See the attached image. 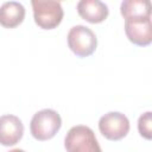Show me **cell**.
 Returning <instances> with one entry per match:
<instances>
[{
	"mask_svg": "<svg viewBox=\"0 0 152 152\" xmlns=\"http://www.w3.org/2000/svg\"><path fill=\"white\" fill-rule=\"evenodd\" d=\"M62 127L61 115L53 109H42L37 112L30 124V131L36 140H50Z\"/></svg>",
	"mask_w": 152,
	"mask_h": 152,
	"instance_id": "1",
	"label": "cell"
},
{
	"mask_svg": "<svg viewBox=\"0 0 152 152\" xmlns=\"http://www.w3.org/2000/svg\"><path fill=\"white\" fill-rule=\"evenodd\" d=\"M64 147L66 152H102L94 131L84 125L74 126L68 131Z\"/></svg>",
	"mask_w": 152,
	"mask_h": 152,
	"instance_id": "2",
	"label": "cell"
},
{
	"mask_svg": "<svg viewBox=\"0 0 152 152\" xmlns=\"http://www.w3.org/2000/svg\"><path fill=\"white\" fill-rule=\"evenodd\" d=\"M33 18L36 25L43 30L56 28L64 15L62 5L59 1L55 0H32Z\"/></svg>",
	"mask_w": 152,
	"mask_h": 152,
	"instance_id": "3",
	"label": "cell"
},
{
	"mask_svg": "<svg viewBox=\"0 0 152 152\" xmlns=\"http://www.w3.org/2000/svg\"><path fill=\"white\" fill-rule=\"evenodd\" d=\"M68 46L77 57H88L95 52L97 38L89 27L76 25L68 33Z\"/></svg>",
	"mask_w": 152,
	"mask_h": 152,
	"instance_id": "4",
	"label": "cell"
},
{
	"mask_svg": "<svg viewBox=\"0 0 152 152\" xmlns=\"http://www.w3.org/2000/svg\"><path fill=\"white\" fill-rule=\"evenodd\" d=\"M99 129L106 139L118 141L128 134L129 121L127 116L120 112H109L100 118Z\"/></svg>",
	"mask_w": 152,
	"mask_h": 152,
	"instance_id": "5",
	"label": "cell"
},
{
	"mask_svg": "<svg viewBox=\"0 0 152 152\" xmlns=\"http://www.w3.org/2000/svg\"><path fill=\"white\" fill-rule=\"evenodd\" d=\"M125 33L131 43L138 46H147L152 42L151 18L125 20Z\"/></svg>",
	"mask_w": 152,
	"mask_h": 152,
	"instance_id": "6",
	"label": "cell"
},
{
	"mask_svg": "<svg viewBox=\"0 0 152 152\" xmlns=\"http://www.w3.org/2000/svg\"><path fill=\"white\" fill-rule=\"evenodd\" d=\"M24 134L21 120L12 114L0 116V144L2 146H13L20 141Z\"/></svg>",
	"mask_w": 152,
	"mask_h": 152,
	"instance_id": "7",
	"label": "cell"
},
{
	"mask_svg": "<svg viewBox=\"0 0 152 152\" xmlns=\"http://www.w3.org/2000/svg\"><path fill=\"white\" fill-rule=\"evenodd\" d=\"M78 15L90 24L104 21L109 14L108 6L100 0H81L77 4Z\"/></svg>",
	"mask_w": 152,
	"mask_h": 152,
	"instance_id": "8",
	"label": "cell"
},
{
	"mask_svg": "<svg viewBox=\"0 0 152 152\" xmlns=\"http://www.w3.org/2000/svg\"><path fill=\"white\" fill-rule=\"evenodd\" d=\"M25 19V7L18 1H7L0 6V25L5 28H14Z\"/></svg>",
	"mask_w": 152,
	"mask_h": 152,
	"instance_id": "9",
	"label": "cell"
},
{
	"mask_svg": "<svg viewBox=\"0 0 152 152\" xmlns=\"http://www.w3.org/2000/svg\"><path fill=\"white\" fill-rule=\"evenodd\" d=\"M120 13L125 20L151 18V2L148 0H124Z\"/></svg>",
	"mask_w": 152,
	"mask_h": 152,
	"instance_id": "10",
	"label": "cell"
},
{
	"mask_svg": "<svg viewBox=\"0 0 152 152\" xmlns=\"http://www.w3.org/2000/svg\"><path fill=\"white\" fill-rule=\"evenodd\" d=\"M138 131L140 135L147 140L152 139V113L146 112L138 120Z\"/></svg>",
	"mask_w": 152,
	"mask_h": 152,
	"instance_id": "11",
	"label": "cell"
},
{
	"mask_svg": "<svg viewBox=\"0 0 152 152\" xmlns=\"http://www.w3.org/2000/svg\"><path fill=\"white\" fill-rule=\"evenodd\" d=\"M8 152H25V151L24 150H20V148H13V150H11Z\"/></svg>",
	"mask_w": 152,
	"mask_h": 152,
	"instance_id": "12",
	"label": "cell"
}]
</instances>
